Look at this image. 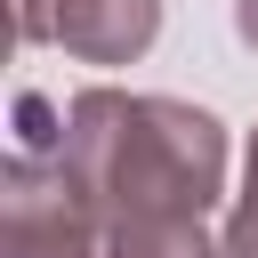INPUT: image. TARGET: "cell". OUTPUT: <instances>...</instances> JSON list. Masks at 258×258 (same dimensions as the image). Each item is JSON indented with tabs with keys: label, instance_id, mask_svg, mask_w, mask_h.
<instances>
[{
	"label": "cell",
	"instance_id": "6",
	"mask_svg": "<svg viewBox=\"0 0 258 258\" xmlns=\"http://www.w3.org/2000/svg\"><path fill=\"white\" fill-rule=\"evenodd\" d=\"M234 24H242V40L258 48V0H242V8H234Z\"/></svg>",
	"mask_w": 258,
	"mask_h": 258
},
{
	"label": "cell",
	"instance_id": "3",
	"mask_svg": "<svg viewBox=\"0 0 258 258\" xmlns=\"http://www.w3.org/2000/svg\"><path fill=\"white\" fill-rule=\"evenodd\" d=\"M24 40H56L89 64H129L161 32V0H16Z\"/></svg>",
	"mask_w": 258,
	"mask_h": 258
},
{
	"label": "cell",
	"instance_id": "2",
	"mask_svg": "<svg viewBox=\"0 0 258 258\" xmlns=\"http://www.w3.org/2000/svg\"><path fill=\"white\" fill-rule=\"evenodd\" d=\"M8 258H105V210L64 169V153H24L8 169Z\"/></svg>",
	"mask_w": 258,
	"mask_h": 258
},
{
	"label": "cell",
	"instance_id": "4",
	"mask_svg": "<svg viewBox=\"0 0 258 258\" xmlns=\"http://www.w3.org/2000/svg\"><path fill=\"white\" fill-rule=\"evenodd\" d=\"M105 258H226L202 242V218H121L105 226Z\"/></svg>",
	"mask_w": 258,
	"mask_h": 258
},
{
	"label": "cell",
	"instance_id": "5",
	"mask_svg": "<svg viewBox=\"0 0 258 258\" xmlns=\"http://www.w3.org/2000/svg\"><path fill=\"white\" fill-rule=\"evenodd\" d=\"M226 258H258V145H250V185H242V210L226 226Z\"/></svg>",
	"mask_w": 258,
	"mask_h": 258
},
{
	"label": "cell",
	"instance_id": "1",
	"mask_svg": "<svg viewBox=\"0 0 258 258\" xmlns=\"http://www.w3.org/2000/svg\"><path fill=\"white\" fill-rule=\"evenodd\" d=\"M56 153L89 185L105 226H121V218H202L226 194V137H218L210 113H194L177 97L89 89V97H73Z\"/></svg>",
	"mask_w": 258,
	"mask_h": 258
}]
</instances>
